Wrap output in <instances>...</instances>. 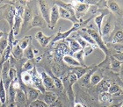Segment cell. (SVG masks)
I'll return each instance as SVG.
<instances>
[{
	"label": "cell",
	"mask_w": 123,
	"mask_h": 107,
	"mask_svg": "<svg viewBox=\"0 0 123 107\" xmlns=\"http://www.w3.org/2000/svg\"><path fill=\"white\" fill-rule=\"evenodd\" d=\"M53 81H54V84H55V89H62V87H63V84H62V82L61 81V79L59 78H57V77H51Z\"/></svg>",
	"instance_id": "43"
},
{
	"label": "cell",
	"mask_w": 123,
	"mask_h": 107,
	"mask_svg": "<svg viewBox=\"0 0 123 107\" xmlns=\"http://www.w3.org/2000/svg\"><path fill=\"white\" fill-rule=\"evenodd\" d=\"M121 105H122V103H121V104H115V105H111L110 107H121Z\"/></svg>",
	"instance_id": "51"
},
{
	"label": "cell",
	"mask_w": 123,
	"mask_h": 107,
	"mask_svg": "<svg viewBox=\"0 0 123 107\" xmlns=\"http://www.w3.org/2000/svg\"><path fill=\"white\" fill-rule=\"evenodd\" d=\"M57 95L53 91H46L44 93V102L47 105H51L53 103H55L57 100Z\"/></svg>",
	"instance_id": "21"
},
{
	"label": "cell",
	"mask_w": 123,
	"mask_h": 107,
	"mask_svg": "<svg viewBox=\"0 0 123 107\" xmlns=\"http://www.w3.org/2000/svg\"><path fill=\"white\" fill-rule=\"evenodd\" d=\"M122 87H123V83H122Z\"/></svg>",
	"instance_id": "55"
},
{
	"label": "cell",
	"mask_w": 123,
	"mask_h": 107,
	"mask_svg": "<svg viewBox=\"0 0 123 107\" xmlns=\"http://www.w3.org/2000/svg\"><path fill=\"white\" fill-rule=\"evenodd\" d=\"M121 107H123V103H122V105H121Z\"/></svg>",
	"instance_id": "54"
},
{
	"label": "cell",
	"mask_w": 123,
	"mask_h": 107,
	"mask_svg": "<svg viewBox=\"0 0 123 107\" xmlns=\"http://www.w3.org/2000/svg\"><path fill=\"white\" fill-rule=\"evenodd\" d=\"M12 55L17 60H19L22 58V56H24V50H22L19 47L18 41H15L13 43V46L12 48Z\"/></svg>",
	"instance_id": "13"
},
{
	"label": "cell",
	"mask_w": 123,
	"mask_h": 107,
	"mask_svg": "<svg viewBox=\"0 0 123 107\" xmlns=\"http://www.w3.org/2000/svg\"><path fill=\"white\" fill-rule=\"evenodd\" d=\"M113 44H121L123 42V31L120 30L115 33V35L113 36Z\"/></svg>",
	"instance_id": "35"
},
{
	"label": "cell",
	"mask_w": 123,
	"mask_h": 107,
	"mask_svg": "<svg viewBox=\"0 0 123 107\" xmlns=\"http://www.w3.org/2000/svg\"><path fill=\"white\" fill-rule=\"evenodd\" d=\"M40 76H41V79H42V83H43L44 87L46 89H55L54 84V81H53L52 77L49 74H47L45 71H42L40 73Z\"/></svg>",
	"instance_id": "12"
},
{
	"label": "cell",
	"mask_w": 123,
	"mask_h": 107,
	"mask_svg": "<svg viewBox=\"0 0 123 107\" xmlns=\"http://www.w3.org/2000/svg\"><path fill=\"white\" fill-rule=\"evenodd\" d=\"M21 81L24 84L26 85H28V84L33 83V77H32V74H30L29 72L24 71L22 74H21Z\"/></svg>",
	"instance_id": "27"
},
{
	"label": "cell",
	"mask_w": 123,
	"mask_h": 107,
	"mask_svg": "<svg viewBox=\"0 0 123 107\" xmlns=\"http://www.w3.org/2000/svg\"><path fill=\"white\" fill-rule=\"evenodd\" d=\"M108 93L110 95H115V96H117V95H121L122 93V91H121V87L119 86L118 84H112L109 87Z\"/></svg>",
	"instance_id": "31"
},
{
	"label": "cell",
	"mask_w": 123,
	"mask_h": 107,
	"mask_svg": "<svg viewBox=\"0 0 123 107\" xmlns=\"http://www.w3.org/2000/svg\"><path fill=\"white\" fill-rule=\"evenodd\" d=\"M45 21L42 18V17L41 16V14H37V15H34L32 18V21H31V25L30 28L32 27H40L42 28L45 26Z\"/></svg>",
	"instance_id": "16"
},
{
	"label": "cell",
	"mask_w": 123,
	"mask_h": 107,
	"mask_svg": "<svg viewBox=\"0 0 123 107\" xmlns=\"http://www.w3.org/2000/svg\"><path fill=\"white\" fill-rule=\"evenodd\" d=\"M49 107H62V103L60 101L59 98H57V100L55 103H53L51 105H49Z\"/></svg>",
	"instance_id": "48"
},
{
	"label": "cell",
	"mask_w": 123,
	"mask_h": 107,
	"mask_svg": "<svg viewBox=\"0 0 123 107\" xmlns=\"http://www.w3.org/2000/svg\"><path fill=\"white\" fill-rule=\"evenodd\" d=\"M113 29V25L111 23L110 19H108V21L104 25V26H103L102 29H101V37H103V36L105 37V36L109 35V34L112 33Z\"/></svg>",
	"instance_id": "23"
},
{
	"label": "cell",
	"mask_w": 123,
	"mask_h": 107,
	"mask_svg": "<svg viewBox=\"0 0 123 107\" xmlns=\"http://www.w3.org/2000/svg\"><path fill=\"white\" fill-rule=\"evenodd\" d=\"M5 61L1 58L0 60V81H1V77H2V68H3V64L5 63Z\"/></svg>",
	"instance_id": "49"
},
{
	"label": "cell",
	"mask_w": 123,
	"mask_h": 107,
	"mask_svg": "<svg viewBox=\"0 0 123 107\" xmlns=\"http://www.w3.org/2000/svg\"><path fill=\"white\" fill-rule=\"evenodd\" d=\"M8 107H17V105H16V103H11Z\"/></svg>",
	"instance_id": "52"
},
{
	"label": "cell",
	"mask_w": 123,
	"mask_h": 107,
	"mask_svg": "<svg viewBox=\"0 0 123 107\" xmlns=\"http://www.w3.org/2000/svg\"><path fill=\"white\" fill-rule=\"evenodd\" d=\"M33 12L31 10V8L29 6H25V10H24V14H23V23H22V26H21V30L22 32L26 33V31L28 30V26L29 24H31L32 18H33Z\"/></svg>",
	"instance_id": "8"
},
{
	"label": "cell",
	"mask_w": 123,
	"mask_h": 107,
	"mask_svg": "<svg viewBox=\"0 0 123 107\" xmlns=\"http://www.w3.org/2000/svg\"><path fill=\"white\" fill-rule=\"evenodd\" d=\"M29 107H49V106L44 101L37 99L35 101H33V103H31L30 105H29Z\"/></svg>",
	"instance_id": "41"
},
{
	"label": "cell",
	"mask_w": 123,
	"mask_h": 107,
	"mask_svg": "<svg viewBox=\"0 0 123 107\" xmlns=\"http://www.w3.org/2000/svg\"><path fill=\"white\" fill-rule=\"evenodd\" d=\"M8 46V34L5 33L2 38L0 39V54H2L5 49Z\"/></svg>",
	"instance_id": "32"
},
{
	"label": "cell",
	"mask_w": 123,
	"mask_h": 107,
	"mask_svg": "<svg viewBox=\"0 0 123 107\" xmlns=\"http://www.w3.org/2000/svg\"><path fill=\"white\" fill-rule=\"evenodd\" d=\"M59 18V6L57 5H54L51 7V12H50V26H49L50 29H54Z\"/></svg>",
	"instance_id": "9"
},
{
	"label": "cell",
	"mask_w": 123,
	"mask_h": 107,
	"mask_svg": "<svg viewBox=\"0 0 123 107\" xmlns=\"http://www.w3.org/2000/svg\"><path fill=\"white\" fill-rule=\"evenodd\" d=\"M72 56H73V57H74L80 64H81V66L82 67H87L86 65H85V61H84V59H85V54H84L83 49H81V50H79V51L77 52L76 54H74Z\"/></svg>",
	"instance_id": "30"
},
{
	"label": "cell",
	"mask_w": 123,
	"mask_h": 107,
	"mask_svg": "<svg viewBox=\"0 0 123 107\" xmlns=\"http://www.w3.org/2000/svg\"><path fill=\"white\" fill-rule=\"evenodd\" d=\"M52 36H47L45 35L41 31H39L38 33L35 34V39L36 41H38L40 45L42 48H46L48 45L49 44V42H51L52 41Z\"/></svg>",
	"instance_id": "11"
},
{
	"label": "cell",
	"mask_w": 123,
	"mask_h": 107,
	"mask_svg": "<svg viewBox=\"0 0 123 107\" xmlns=\"http://www.w3.org/2000/svg\"><path fill=\"white\" fill-rule=\"evenodd\" d=\"M11 67V61H5V63L3 64V68H2V77L1 79L3 81V83L5 85V88L7 91L9 89V87H10V84L12 83V81L10 80V77H9V69H10Z\"/></svg>",
	"instance_id": "6"
},
{
	"label": "cell",
	"mask_w": 123,
	"mask_h": 107,
	"mask_svg": "<svg viewBox=\"0 0 123 107\" xmlns=\"http://www.w3.org/2000/svg\"><path fill=\"white\" fill-rule=\"evenodd\" d=\"M59 15H60V18H63V19H67V20L72 21V22H73V24H76V23H78V22H80L79 19L73 18L68 11L65 10L64 8L61 7V6H59Z\"/></svg>",
	"instance_id": "15"
},
{
	"label": "cell",
	"mask_w": 123,
	"mask_h": 107,
	"mask_svg": "<svg viewBox=\"0 0 123 107\" xmlns=\"http://www.w3.org/2000/svg\"><path fill=\"white\" fill-rule=\"evenodd\" d=\"M8 91H9V98H10V102L11 103H15L16 94H17V91H18V90L13 87V85L12 84V83H11V84H10V87H9Z\"/></svg>",
	"instance_id": "36"
},
{
	"label": "cell",
	"mask_w": 123,
	"mask_h": 107,
	"mask_svg": "<svg viewBox=\"0 0 123 107\" xmlns=\"http://www.w3.org/2000/svg\"><path fill=\"white\" fill-rule=\"evenodd\" d=\"M74 107H84V105L81 103H74Z\"/></svg>",
	"instance_id": "50"
},
{
	"label": "cell",
	"mask_w": 123,
	"mask_h": 107,
	"mask_svg": "<svg viewBox=\"0 0 123 107\" xmlns=\"http://www.w3.org/2000/svg\"><path fill=\"white\" fill-rule=\"evenodd\" d=\"M92 69V67H77V69H73V73L77 76V79H79L84 76L85 74H86L90 69Z\"/></svg>",
	"instance_id": "24"
},
{
	"label": "cell",
	"mask_w": 123,
	"mask_h": 107,
	"mask_svg": "<svg viewBox=\"0 0 123 107\" xmlns=\"http://www.w3.org/2000/svg\"><path fill=\"white\" fill-rule=\"evenodd\" d=\"M9 77L12 82L18 80V70L16 69V67L11 65L10 69H9Z\"/></svg>",
	"instance_id": "38"
},
{
	"label": "cell",
	"mask_w": 123,
	"mask_h": 107,
	"mask_svg": "<svg viewBox=\"0 0 123 107\" xmlns=\"http://www.w3.org/2000/svg\"><path fill=\"white\" fill-rule=\"evenodd\" d=\"M81 37H82L84 40H85L86 42H87L88 44H91L92 46H93V47H95V48H98L97 47V45H96V42H95V41L93 40V39L91 37L88 33H83V34H79Z\"/></svg>",
	"instance_id": "39"
},
{
	"label": "cell",
	"mask_w": 123,
	"mask_h": 107,
	"mask_svg": "<svg viewBox=\"0 0 123 107\" xmlns=\"http://www.w3.org/2000/svg\"><path fill=\"white\" fill-rule=\"evenodd\" d=\"M69 48L67 46L66 43H60L58 44V46L55 50V57L58 61H62L64 55L69 54Z\"/></svg>",
	"instance_id": "10"
},
{
	"label": "cell",
	"mask_w": 123,
	"mask_h": 107,
	"mask_svg": "<svg viewBox=\"0 0 123 107\" xmlns=\"http://www.w3.org/2000/svg\"><path fill=\"white\" fill-rule=\"evenodd\" d=\"M97 69H98V66L97 67H93V68H92V69H91V70H89V71H88L86 74H85L84 76H83V77H82L83 83L88 84L89 83H90L91 77H92V75L93 74L94 72L97 71Z\"/></svg>",
	"instance_id": "29"
},
{
	"label": "cell",
	"mask_w": 123,
	"mask_h": 107,
	"mask_svg": "<svg viewBox=\"0 0 123 107\" xmlns=\"http://www.w3.org/2000/svg\"><path fill=\"white\" fill-rule=\"evenodd\" d=\"M31 41H32V37L31 36H25L21 41H18V45L21 48L22 50H25L30 46Z\"/></svg>",
	"instance_id": "28"
},
{
	"label": "cell",
	"mask_w": 123,
	"mask_h": 107,
	"mask_svg": "<svg viewBox=\"0 0 123 107\" xmlns=\"http://www.w3.org/2000/svg\"><path fill=\"white\" fill-rule=\"evenodd\" d=\"M5 33H3V32H1V31H0V39L2 38L3 36L5 35Z\"/></svg>",
	"instance_id": "53"
},
{
	"label": "cell",
	"mask_w": 123,
	"mask_h": 107,
	"mask_svg": "<svg viewBox=\"0 0 123 107\" xmlns=\"http://www.w3.org/2000/svg\"><path fill=\"white\" fill-rule=\"evenodd\" d=\"M27 91H28L27 92V104L30 105L31 103L37 100L40 91L38 89H36L35 88H32V87H29L27 89Z\"/></svg>",
	"instance_id": "18"
},
{
	"label": "cell",
	"mask_w": 123,
	"mask_h": 107,
	"mask_svg": "<svg viewBox=\"0 0 123 107\" xmlns=\"http://www.w3.org/2000/svg\"><path fill=\"white\" fill-rule=\"evenodd\" d=\"M85 32L94 40L98 48H99L105 53V54L106 56L109 55V49L107 48V47L105 46V42L103 41L102 37L99 35V33H98L97 31H95L94 29H86Z\"/></svg>",
	"instance_id": "2"
},
{
	"label": "cell",
	"mask_w": 123,
	"mask_h": 107,
	"mask_svg": "<svg viewBox=\"0 0 123 107\" xmlns=\"http://www.w3.org/2000/svg\"><path fill=\"white\" fill-rule=\"evenodd\" d=\"M81 27V21L78 22V23H76V24H73V26H72L69 30L66 31V32H64V33H62L61 31H58V33L54 36V38L52 39L51 41V43L54 44L55 42L59 41H62V40H66L67 38H69V36L72 33H74L76 31H77L79 28Z\"/></svg>",
	"instance_id": "3"
},
{
	"label": "cell",
	"mask_w": 123,
	"mask_h": 107,
	"mask_svg": "<svg viewBox=\"0 0 123 107\" xmlns=\"http://www.w3.org/2000/svg\"><path fill=\"white\" fill-rule=\"evenodd\" d=\"M75 38H76V41H77V43L79 44L80 47L82 48V49H84L85 48H86V47L88 46V43L79 35V34H77V36H76Z\"/></svg>",
	"instance_id": "42"
},
{
	"label": "cell",
	"mask_w": 123,
	"mask_h": 107,
	"mask_svg": "<svg viewBox=\"0 0 123 107\" xmlns=\"http://www.w3.org/2000/svg\"><path fill=\"white\" fill-rule=\"evenodd\" d=\"M100 12V11H99ZM100 14L98 15L95 16L94 18V21H95V24L97 25L98 28V33H99V35L101 36V29H102V23H103V19H104V17L105 15H107L108 14V12L106 10H104V11H101L100 12Z\"/></svg>",
	"instance_id": "17"
},
{
	"label": "cell",
	"mask_w": 123,
	"mask_h": 107,
	"mask_svg": "<svg viewBox=\"0 0 123 107\" xmlns=\"http://www.w3.org/2000/svg\"><path fill=\"white\" fill-rule=\"evenodd\" d=\"M111 95L108 93V92H104V93H100V97L99 99L101 102H106L110 99Z\"/></svg>",
	"instance_id": "45"
},
{
	"label": "cell",
	"mask_w": 123,
	"mask_h": 107,
	"mask_svg": "<svg viewBox=\"0 0 123 107\" xmlns=\"http://www.w3.org/2000/svg\"><path fill=\"white\" fill-rule=\"evenodd\" d=\"M16 14V8L13 6H10L9 10H8L6 15H5V19L8 22L9 26H10V30H12L13 28V23H14V18H15Z\"/></svg>",
	"instance_id": "14"
},
{
	"label": "cell",
	"mask_w": 123,
	"mask_h": 107,
	"mask_svg": "<svg viewBox=\"0 0 123 107\" xmlns=\"http://www.w3.org/2000/svg\"><path fill=\"white\" fill-rule=\"evenodd\" d=\"M121 62L119 61L118 60H116L113 56H111V67L113 69V71L119 72L120 71V68H121Z\"/></svg>",
	"instance_id": "37"
},
{
	"label": "cell",
	"mask_w": 123,
	"mask_h": 107,
	"mask_svg": "<svg viewBox=\"0 0 123 107\" xmlns=\"http://www.w3.org/2000/svg\"><path fill=\"white\" fill-rule=\"evenodd\" d=\"M33 68H34L33 64L29 61H26V62L24 63L23 66H22V69H23L24 71H26V72H28L29 70H32V69H33Z\"/></svg>",
	"instance_id": "44"
},
{
	"label": "cell",
	"mask_w": 123,
	"mask_h": 107,
	"mask_svg": "<svg viewBox=\"0 0 123 107\" xmlns=\"http://www.w3.org/2000/svg\"><path fill=\"white\" fill-rule=\"evenodd\" d=\"M6 101H7V93H6V89L1 79L0 81V103L1 105H5Z\"/></svg>",
	"instance_id": "25"
},
{
	"label": "cell",
	"mask_w": 123,
	"mask_h": 107,
	"mask_svg": "<svg viewBox=\"0 0 123 107\" xmlns=\"http://www.w3.org/2000/svg\"><path fill=\"white\" fill-rule=\"evenodd\" d=\"M67 41L69 42V52L71 54V55H73L74 54H76L77 52H78L79 50L82 49V48L80 47V45L77 43V41L74 39H70V38H67Z\"/></svg>",
	"instance_id": "20"
},
{
	"label": "cell",
	"mask_w": 123,
	"mask_h": 107,
	"mask_svg": "<svg viewBox=\"0 0 123 107\" xmlns=\"http://www.w3.org/2000/svg\"><path fill=\"white\" fill-rule=\"evenodd\" d=\"M70 4L74 8L75 14H76V17H77V19H79V18L84 13L87 12L89 8H90V5L85 4V3H83L82 1H74V2H71Z\"/></svg>",
	"instance_id": "5"
},
{
	"label": "cell",
	"mask_w": 123,
	"mask_h": 107,
	"mask_svg": "<svg viewBox=\"0 0 123 107\" xmlns=\"http://www.w3.org/2000/svg\"><path fill=\"white\" fill-rule=\"evenodd\" d=\"M96 48L95 47L93 46H87L86 48H85L83 49V51H84V54H85V56H87L89 55L91 53H92L93 52V50Z\"/></svg>",
	"instance_id": "46"
},
{
	"label": "cell",
	"mask_w": 123,
	"mask_h": 107,
	"mask_svg": "<svg viewBox=\"0 0 123 107\" xmlns=\"http://www.w3.org/2000/svg\"><path fill=\"white\" fill-rule=\"evenodd\" d=\"M38 5L41 16L49 27V26H50V12H51V8L49 7V4L47 1L40 0L38 2Z\"/></svg>",
	"instance_id": "4"
},
{
	"label": "cell",
	"mask_w": 123,
	"mask_h": 107,
	"mask_svg": "<svg viewBox=\"0 0 123 107\" xmlns=\"http://www.w3.org/2000/svg\"><path fill=\"white\" fill-rule=\"evenodd\" d=\"M24 56L26 57L27 60H32L34 58V54H33V49L32 47L29 46L26 49L24 50Z\"/></svg>",
	"instance_id": "40"
},
{
	"label": "cell",
	"mask_w": 123,
	"mask_h": 107,
	"mask_svg": "<svg viewBox=\"0 0 123 107\" xmlns=\"http://www.w3.org/2000/svg\"><path fill=\"white\" fill-rule=\"evenodd\" d=\"M33 74L32 75V77H33V85L34 86L36 89H38L39 91L41 92V93H45L46 92V88L44 87L43 85V83H42V79H41V76L39 74L37 70H36V68L34 67L33 69Z\"/></svg>",
	"instance_id": "7"
},
{
	"label": "cell",
	"mask_w": 123,
	"mask_h": 107,
	"mask_svg": "<svg viewBox=\"0 0 123 107\" xmlns=\"http://www.w3.org/2000/svg\"><path fill=\"white\" fill-rule=\"evenodd\" d=\"M24 10H25V6L24 5H19L16 9V14L15 18H14V23H13L12 28L14 36L18 35L21 30V26H22V23H23Z\"/></svg>",
	"instance_id": "1"
},
{
	"label": "cell",
	"mask_w": 123,
	"mask_h": 107,
	"mask_svg": "<svg viewBox=\"0 0 123 107\" xmlns=\"http://www.w3.org/2000/svg\"><path fill=\"white\" fill-rule=\"evenodd\" d=\"M62 61L65 62V63L69 64L70 66H74V67H82L81 64L78 62V61L76 60V59L71 55V54H67V55H64L63 58H62Z\"/></svg>",
	"instance_id": "22"
},
{
	"label": "cell",
	"mask_w": 123,
	"mask_h": 107,
	"mask_svg": "<svg viewBox=\"0 0 123 107\" xmlns=\"http://www.w3.org/2000/svg\"><path fill=\"white\" fill-rule=\"evenodd\" d=\"M109 87H110V83L105 80H102L98 84L97 89L98 91H99V93H104V92H108Z\"/></svg>",
	"instance_id": "26"
},
{
	"label": "cell",
	"mask_w": 123,
	"mask_h": 107,
	"mask_svg": "<svg viewBox=\"0 0 123 107\" xmlns=\"http://www.w3.org/2000/svg\"><path fill=\"white\" fill-rule=\"evenodd\" d=\"M113 57L116 59V60H118L119 61H123V51L122 52H120V53L118 54H115L114 55H113Z\"/></svg>",
	"instance_id": "47"
},
{
	"label": "cell",
	"mask_w": 123,
	"mask_h": 107,
	"mask_svg": "<svg viewBox=\"0 0 123 107\" xmlns=\"http://www.w3.org/2000/svg\"><path fill=\"white\" fill-rule=\"evenodd\" d=\"M106 5H107V7L110 9L111 12L115 13L120 12V6H119V5L115 1H107Z\"/></svg>",
	"instance_id": "34"
},
{
	"label": "cell",
	"mask_w": 123,
	"mask_h": 107,
	"mask_svg": "<svg viewBox=\"0 0 123 107\" xmlns=\"http://www.w3.org/2000/svg\"><path fill=\"white\" fill-rule=\"evenodd\" d=\"M102 80H103L102 76L100 74H98V73H97V71H96L92 75L90 83H92V84H93V85H98Z\"/></svg>",
	"instance_id": "33"
},
{
	"label": "cell",
	"mask_w": 123,
	"mask_h": 107,
	"mask_svg": "<svg viewBox=\"0 0 123 107\" xmlns=\"http://www.w3.org/2000/svg\"><path fill=\"white\" fill-rule=\"evenodd\" d=\"M25 90L23 89H18L16 94V98H15V103H18L21 105H27V96L25 93Z\"/></svg>",
	"instance_id": "19"
}]
</instances>
